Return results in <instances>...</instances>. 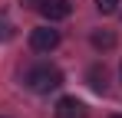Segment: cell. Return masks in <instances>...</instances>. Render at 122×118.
Listing matches in <instances>:
<instances>
[{
	"label": "cell",
	"instance_id": "cell-8",
	"mask_svg": "<svg viewBox=\"0 0 122 118\" xmlns=\"http://www.w3.org/2000/svg\"><path fill=\"white\" fill-rule=\"evenodd\" d=\"M10 36H13V26H10L7 20L0 17V39H10Z\"/></svg>",
	"mask_w": 122,
	"mask_h": 118
},
{
	"label": "cell",
	"instance_id": "cell-2",
	"mask_svg": "<svg viewBox=\"0 0 122 118\" xmlns=\"http://www.w3.org/2000/svg\"><path fill=\"white\" fill-rule=\"evenodd\" d=\"M30 46H33L36 53H53V49L60 46V30H53V26H36V30L30 33Z\"/></svg>",
	"mask_w": 122,
	"mask_h": 118
},
{
	"label": "cell",
	"instance_id": "cell-4",
	"mask_svg": "<svg viewBox=\"0 0 122 118\" xmlns=\"http://www.w3.org/2000/svg\"><path fill=\"white\" fill-rule=\"evenodd\" d=\"M53 115L56 118H86L89 112H86V105H82L76 95H63L60 102H56V108H53Z\"/></svg>",
	"mask_w": 122,
	"mask_h": 118
},
{
	"label": "cell",
	"instance_id": "cell-3",
	"mask_svg": "<svg viewBox=\"0 0 122 118\" xmlns=\"http://www.w3.org/2000/svg\"><path fill=\"white\" fill-rule=\"evenodd\" d=\"M36 10H40L50 23H56V20H66L73 13V3H69V0H36Z\"/></svg>",
	"mask_w": 122,
	"mask_h": 118
},
{
	"label": "cell",
	"instance_id": "cell-5",
	"mask_svg": "<svg viewBox=\"0 0 122 118\" xmlns=\"http://www.w3.org/2000/svg\"><path fill=\"white\" fill-rule=\"evenodd\" d=\"M86 82H89V89H96V92H106L109 89V72H106V66H89V72H86Z\"/></svg>",
	"mask_w": 122,
	"mask_h": 118
},
{
	"label": "cell",
	"instance_id": "cell-6",
	"mask_svg": "<svg viewBox=\"0 0 122 118\" xmlns=\"http://www.w3.org/2000/svg\"><path fill=\"white\" fill-rule=\"evenodd\" d=\"M89 39H92V46H96V49H102V53L116 46V33H112V30H96Z\"/></svg>",
	"mask_w": 122,
	"mask_h": 118
},
{
	"label": "cell",
	"instance_id": "cell-7",
	"mask_svg": "<svg viewBox=\"0 0 122 118\" xmlns=\"http://www.w3.org/2000/svg\"><path fill=\"white\" fill-rule=\"evenodd\" d=\"M96 10H99L102 17H109V13L119 10V0H96Z\"/></svg>",
	"mask_w": 122,
	"mask_h": 118
},
{
	"label": "cell",
	"instance_id": "cell-1",
	"mask_svg": "<svg viewBox=\"0 0 122 118\" xmlns=\"http://www.w3.org/2000/svg\"><path fill=\"white\" fill-rule=\"evenodd\" d=\"M23 82H26V89L46 95V92H53V89L63 85V72L56 69V66H50V62H40V66H30V69H26Z\"/></svg>",
	"mask_w": 122,
	"mask_h": 118
},
{
	"label": "cell",
	"instance_id": "cell-9",
	"mask_svg": "<svg viewBox=\"0 0 122 118\" xmlns=\"http://www.w3.org/2000/svg\"><path fill=\"white\" fill-rule=\"evenodd\" d=\"M109 118H122V115H109Z\"/></svg>",
	"mask_w": 122,
	"mask_h": 118
},
{
	"label": "cell",
	"instance_id": "cell-10",
	"mask_svg": "<svg viewBox=\"0 0 122 118\" xmlns=\"http://www.w3.org/2000/svg\"><path fill=\"white\" fill-rule=\"evenodd\" d=\"M119 72H122V69H119Z\"/></svg>",
	"mask_w": 122,
	"mask_h": 118
},
{
	"label": "cell",
	"instance_id": "cell-11",
	"mask_svg": "<svg viewBox=\"0 0 122 118\" xmlns=\"http://www.w3.org/2000/svg\"><path fill=\"white\" fill-rule=\"evenodd\" d=\"M0 118H3V115H0Z\"/></svg>",
	"mask_w": 122,
	"mask_h": 118
}]
</instances>
